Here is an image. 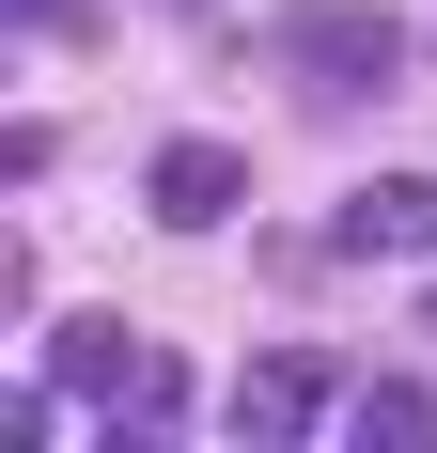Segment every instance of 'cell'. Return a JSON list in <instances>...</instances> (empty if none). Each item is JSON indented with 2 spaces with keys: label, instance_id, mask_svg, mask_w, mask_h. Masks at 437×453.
<instances>
[{
  "label": "cell",
  "instance_id": "obj_1",
  "mask_svg": "<svg viewBox=\"0 0 437 453\" xmlns=\"http://www.w3.org/2000/svg\"><path fill=\"white\" fill-rule=\"evenodd\" d=\"M265 47H281V79L328 94V110H359V94L406 79V32L375 16V0H281V32H265Z\"/></svg>",
  "mask_w": 437,
  "mask_h": 453
},
{
  "label": "cell",
  "instance_id": "obj_2",
  "mask_svg": "<svg viewBox=\"0 0 437 453\" xmlns=\"http://www.w3.org/2000/svg\"><path fill=\"white\" fill-rule=\"evenodd\" d=\"M218 422H234L250 453L312 438V422H344V360H328V344H265V360H234V391H218Z\"/></svg>",
  "mask_w": 437,
  "mask_h": 453
},
{
  "label": "cell",
  "instance_id": "obj_3",
  "mask_svg": "<svg viewBox=\"0 0 437 453\" xmlns=\"http://www.w3.org/2000/svg\"><path fill=\"white\" fill-rule=\"evenodd\" d=\"M141 203H157L172 234H218L234 203H250V157H234V141H203V126H172L157 157H141Z\"/></svg>",
  "mask_w": 437,
  "mask_h": 453
},
{
  "label": "cell",
  "instance_id": "obj_4",
  "mask_svg": "<svg viewBox=\"0 0 437 453\" xmlns=\"http://www.w3.org/2000/svg\"><path fill=\"white\" fill-rule=\"evenodd\" d=\"M406 250H437V173H375V188H344L328 266H406Z\"/></svg>",
  "mask_w": 437,
  "mask_h": 453
},
{
  "label": "cell",
  "instance_id": "obj_5",
  "mask_svg": "<svg viewBox=\"0 0 437 453\" xmlns=\"http://www.w3.org/2000/svg\"><path fill=\"white\" fill-rule=\"evenodd\" d=\"M141 375H157V344H126L110 313H79L47 344V391H79V407H141Z\"/></svg>",
  "mask_w": 437,
  "mask_h": 453
},
{
  "label": "cell",
  "instance_id": "obj_6",
  "mask_svg": "<svg viewBox=\"0 0 437 453\" xmlns=\"http://www.w3.org/2000/svg\"><path fill=\"white\" fill-rule=\"evenodd\" d=\"M344 438H375V453H422V438H437V391H422V375H375V391H344Z\"/></svg>",
  "mask_w": 437,
  "mask_h": 453
},
{
  "label": "cell",
  "instance_id": "obj_7",
  "mask_svg": "<svg viewBox=\"0 0 437 453\" xmlns=\"http://www.w3.org/2000/svg\"><path fill=\"white\" fill-rule=\"evenodd\" d=\"M16 32H94V0H16Z\"/></svg>",
  "mask_w": 437,
  "mask_h": 453
},
{
  "label": "cell",
  "instance_id": "obj_8",
  "mask_svg": "<svg viewBox=\"0 0 437 453\" xmlns=\"http://www.w3.org/2000/svg\"><path fill=\"white\" fill-rule=\"evenodd\" d=\"M157 16H188V32H203V16H218V0H157Z\"/></svg>",
  "mask_w": 437,
  "mask_h": 453
}]
</instances>
